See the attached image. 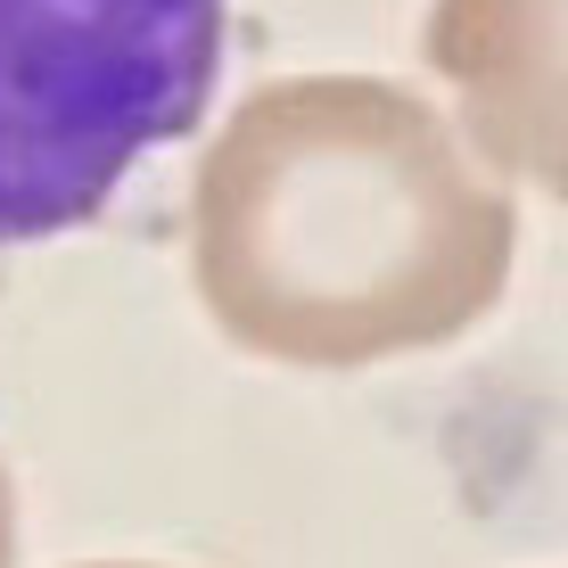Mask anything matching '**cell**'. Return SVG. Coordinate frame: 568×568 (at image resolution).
<instances>
[{"instance_id": "cell-1", "label": "cell", "mask_w": 568, "mask_h": 568, "mask_svg": "<svg viewBox=\"0 0 568 568\" xmlns=\"http://www.w3.org/2000/svg\"><path fill=\"white\" fill-rule=\"evenodd\" d=\"M503 173L387 74H281L190 173V288L240 355L363 371L454 346L511 288Z\"/></svg>"}, {"instance_id": "cell-2", "label": "cell", "mask_w": 568, "mask_h": 568, "mask_svg": "<svg viewBox=\"0 0 568 568\" xmlns=\"http://www.w3.org/2000/svg\"><path fill=\"white\" fill-rule=\"evenodd\" d=\"M231 0H0V247L83 231L199 132Z\"/></svg>"}, {"instance_id": "cell-3", "label": "cell", "mask_w": 568, "mask_h": 568, "mask_svg": "<svg viewBox=\"0 0 568 568\" xmlns=\"http://www.w3.org/2000/svg\"><path fill=\"white\" fill-rule=\"evenodd\" d=\"M420 42L462 100L469 149L568 206V0H428Z\"/></svg>"}, {"instance_id": "cell-4", "label": "cell", "mask_w": 568, "mask_h": 568, "mask_svg": "<svg viewBox=\"0 0 568 568\" xmlns=\"http://www.w3.org/2000/svg\"><path fill=\"white\" fill-rule=\"evenodd\" d=\"M0 568H17V486L0 469Z\"/></svg>"}, {"instance_id": "cell-5", "label": "cell", "mask_w": 568, "mask_h": 568, "mask_svg": "<svg viewBox=\"0 0 568 568\" xmlns=\"http://www.w3.org/2000/svg\"><path fill=\"white\" fill-rule=\"evenodd\" d=\"M91 568H149V560H91Z\"/></svg>"}]
</instances>
